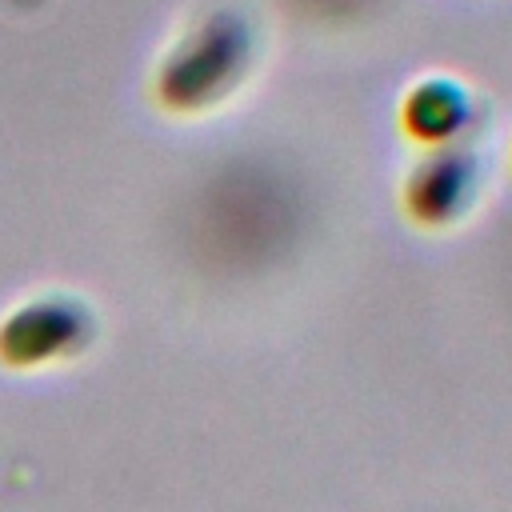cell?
I'll list each match as a JSON object with an SVG mask.
<instances>
[{"mask_svg": "<svg viewBox=\"0 0 512 512\" xmlns=\"http://www.w3.org/2000/svg\"><path fill=\"white\" fill-rule=\"evenodd\" d=\"M260 60V28L248 12L216 4L188 20L160 52L148 92L168 116H204L228 104Z\"/></svg>", "mask_w": 512, "mask_h": 512, "instance_id": "cell-1", "label": "cell"}, {"mask_svg": "<svg viewBox=\"0 0 512 512\" xmlns=\"http://www.w3.org/2000/svg\"><path fill=\"white\" fill-rule=\"evenodd\" d=\"M484 156L464 140L448 148H424V156L400 180V208L424 232H448L464 224L484 196Z\"/></svg>", "mask_w": 512, "mask_h": 512, "instance_id": "cell-3", "label": "cell"}, {"mask_svg": "<svg viewBox=\"0 0 512 512\" xmlns=\"http://www.w3.org/2000/svg\"><path fill=\"white\" fill-rule=\"evenodd\" d=\"M476 116H480L476 92L464 80L444 76V72L412 80L400 96V108H396L400 132L420 148L464 144L468 132L476 128Z\"/></svg>", "mask_w": 512, "mask_h": 512, "instance_id": "cell-4", "label": "cell"}, {"mask_svg": "<svg viewBox=\"0 0 512 512\" xmlns=\"http://www.w3.org/2000/svg\"><path fill=\"white\" fill-rule=\"evenodd\" d=\"M100 336L96 308L68 292L44 288L0 316V364L12 372H40L84 356Z\"/></svg>", "mask_w": 512, "mask_h": 512, "instance_id": "cell-2", "label": "cell"}]
</instances>
